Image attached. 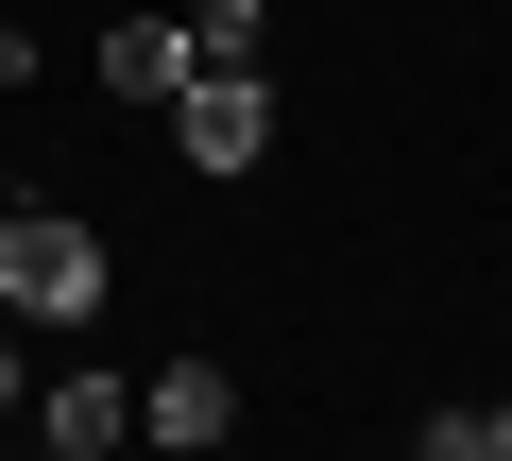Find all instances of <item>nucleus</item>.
<instances>
[{
    "label": "nucleus",
    "instance_id": "nucleus-8",
    "mask_svg": "<svg viewBox=\"0 0 512 461\" xmlns=\"http://www.w3.org/2000/svg\"><path fill=\"white\" fill-rule=\"evenodd\" d=\"M0 410H35V359H18V308H0Z\"/></svg>",
    "mask_w": 512,
    "mask_h": 461
},
{
    "label": "nucleus",
    "instance_id": "nucleus-7",
    "mask_svg": "<svg viewBox=\"0 0 512 461\" xmlns=\"http://www.w3.org/2000/svg\"><path fill=\"white\" fill-rule=\"evenodd\" d=\"M427 461H512V410H410Z\"/></svg>",
    "mask_w": 512,
    "mask_h": 461
},
{
    "label": "nucleus",
    "instance_id": "nucleus-2",
    "mask_svg": "<svg viewBox=\"0 0 512 461\" xmlns=\"http://www.w3.org/2000/svg\"><path fill=\"white\" fill-rule=\"evenodd\" d=\"M154 120H171L188 171H256V154H274V69H188Z\"/></svg>",
    "mask_w": 512,
    "mask_h": 461
},
{
    "label": "nucleus",
    "instance_id": "nucleus-1",
    "mask_svg": "<svg viewBox=\"0 0 512 461\" xmlns=\"http://www.w3.org/2000/svg\"><path fill=\"white\" fill-rule=\"evenodd\" d=\"M103 291L120 274H103V240H86L69 205H0V308H18V325L69 342V325H103Z\"/></svg>",
    "mask_w": 512,
    "mask_h": 461
},
{
    "label": "nucleus",
    "instance_id": "nucleus-5",
    "mask_svg": "<svg viewBox=\"0 0 512 461\" xmlns=\"http://www.w3.org/2000/svg\"><path fill=\"white\" fill-rule=\"evenodd\" d=\"M188 69H205V52H188V18H120V35H103V86H120V103H171Z\"/></svg>",
    "mask_w": 512,
    "mask_h": 461
},
{
    "label": "nucleus",
    "instance_id": "nucleus-6",
    "mask_svg": "<svg viewBox=\"0 0 512 461\" xmlns=\"http://www.w3.org/2000/svg\"><path fill=\"white\" fill-rule=\"evenodd\" d=\"M188 52L205 69H274V0H188Z\"/></svg>",
    "mask_w": 512,
    "mask_h": 461
},
{
    "label": "nucleus",
    "instance_id": "nucleus-3",
    "mask_svg": "<svg viewBox=\"0 0 512 461\" xmlns=\"http://www.w3.org/2000/svg\"><path fill=\"white\" fill-rule=\"evenodd\" d=\"M137 444H171V461L239 444V376H222V359H154V393H137Z\"/></svg>",
    "mask_w": 512,
    "mask_h": 461
},
{
    "label": "nucleus",
    "instance_id": "nucleus-9",
    "mask_svg": "<svg viewBox=\"0 0 512 461\" xmlns=\"http://www.w3.org/2000/svg\"><path fill=\"white\" fill-rule=\"evenodd\" d=\"M0 205H18V171H0Z\"/></svg>",
    "mask_w": 512,
    "mask_h": 461
},
{
    "label": "nucleus",
    "instance_id": "nucleus-4",
    "mask_svg": "<svg viewBox=\"0 0 512 461\" xmlns=\"http://www.w3.org/2000/svg\"><path fill=\"white\" fill-rule=\"evenodd\" d=\"M35 444H52V461H103V444H137V393H120V376H52V393H35Z\"/></svg>",
    "mask_w": 512,
    "mask_h": 461
}]
</instances>
